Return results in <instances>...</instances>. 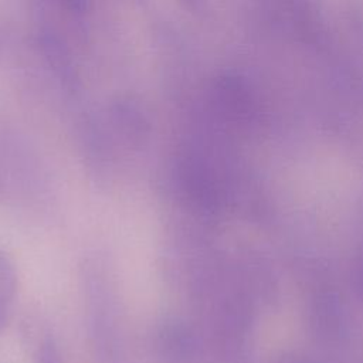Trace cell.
Segmentation results:
<instances>
[{
  "mask_svg": "<svg viewBox=\"0 0 363 363\" xmlns=\"http://www.w3.org/2000/svg\"><path fill=\"white\" fill-rule=\"evenodd\" d=\"M189 336L182 325H169L160 332V349L167 359L182 360L189 349Z\"/></svg>",
  "mask_w": 363,
  "mask_h": 363,
  "instance_id": "cell-1",
  "label": "cell"
},
{
  "mask_svg": "<svg viewBox=\"0 0 363 363\" xmlns=\"http://www.w3.org/2000/svg\"><path fill=\"white\" fill-rule=\"evenodd\" d=\"M17 291V272L10 257L0 250V305L7 306L14 299Z\"/></svg>",
  "mask_w": 363,
  "mask_h": 363,
  "instance_id": "cell-2",
  "label": "cell"
},
{
  "mask_svg": "<svg viewBox=\"0 0 363 363\" xmlns=\"http://www.w3.org/2000/svg\"><path fill=\"white\" fill-rule=\"evenodd\" d=\"M37 363H64L52 340H45L41 343L37 353Z\"/></svg>",
  "mask_w": 363,
  "mask_h": 363,
  "instance_id": "cell-3",
  "label": "cell"
},
{
  "mask_svg": "<svg viewBox=\"0 0 363 363\" xmlns=\"http://www.w3.org/2000/svg\"><path fill=\"white\" fill-rule=\"evenodd\" d=\"M65 1L71 9H75V10H81L85 3V0H65Z\"/></svg>",
  "mask_w": 363,
  "mask_h": 363,
  "instance_id": "cell-4",
  "label": "cell"
},
{
  "mask_svg": "<svg viewBox=\"0 0 363 363\" xmlns=\"http://www.w3.org/2000/svg\"><path fill=\"white\" fill-rule=\"evenodd\" d=\"M4 312H6V308H3L1 305H0V330H1V328H3V325H4Z\"/></svg>",
  "mask_w": 363,
  "mask_h": 363,
  "instance_id": "cell-5",
  "label": "cell"
}]
</instances>
